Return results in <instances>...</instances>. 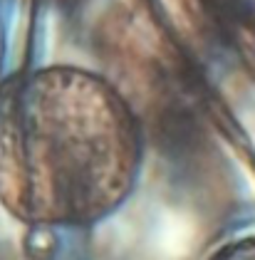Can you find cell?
I'll list each match as a JSON object with an SVG mask.
<instances>
[{
  "label": "cell",
  "mask_w": 255,
  "mask_h": 260,
  "mask_svg": "<svg viewBox=\"0 0 255 260\" xmlns=\"http://www.w3.org/2000/svg\"><path fill=\"white\" fill-rule=\"evenodd\" d=\"M220 260H255V243L238 245L233 250H228V255H223Z\"/></svg>",
  "instance_id": "1"
}]
</instances>
